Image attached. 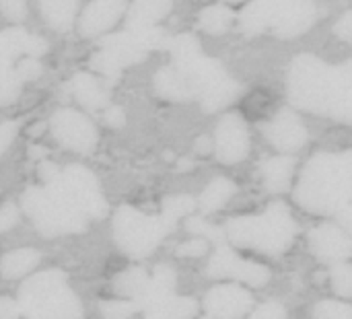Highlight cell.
<instances>
[{
  "label": "cell",
  "instance_id": "7a4b0ae2",
  "mask_svg": "<svg viewBox=\"0 0 352 319\" xmlns=\"http://www.w3.org/2000/svg\"><path fill=\"white\" fill-rule=\"evenodd\" d=\"M295 200L309 212L336 214L344 231L352 225V155L318 153L314 155L297 184Z\"/></svg>",
  "mask_w": 352,
  "mask_h": 319
},
{
  "label": "cell",
  "instance_id": "8d00e7d4",
  "mask_svg": "<svg viewBox=\"0 0 352 319\" xmlns=\"http://www.w3.org/2000/svg\"><path fill=\"white\" fill-rule=\"evenodd\" d=\"M14 70H16V76L21 78V82L23 80H35L41 74V64H39L37 58L25 56V58L19 60V64L14 66Z\"/></svg>",
  "mask_w": 352,
  "mask_h": 319
},
{
  "label": "cell",
  "instance_id": "9a60e30c",
  "mask_svg": "<svg viewBox=\"0 0 352 319\" xmlns=\"http://www.w3.org/2000/svg\"><path fill=\"white\" fill-rule=\"evenodd\" d=\"M254 305V297L237 285H221L204 297V309L210 319H239Z\"/></svg>",
  "mask_w": 352,
  "mask_h": 319
},
{
  "label": "cell",
  "instance_id": "277c9868",
  "mask_svg": "<svg viewBox=\"0 0 352 319\" xmlns=\"http://www.w3.org/2000/svg\"><path fill=\"white\" fill-rule=\"evenodd\" d=\"M223 229L227 241L239 248H252L268 256L287 252L297 235V223L283 202L270 204L262 214L256 217L231 219Z\"/></svg>",
  "mask_w": 352,
  "mask_h": 319
},
{
  "label": "cell",
  "instance_id": "ffe728a7",
  "mask_svg": "<svg viewBox=\"0 0 352 319\" xmlns=\"http://www.w3.org/2000/svg\"><path fill=\"white\" fill-rule=\"evenodd\" d=\"M70 91L74 99L89 111H101L109 101V93L103 82L89 72H76L70 80Z\"/></svg>",
  "mask_w": 352,
  "mask_h": 319
},
{
  "label": "cell",
  "instance_id": "7402d4cb",
  "mask_svg": "<svg viewBox=\"0 0 352 319\" xmlns=\"http://www.w3.org/2000/svg\"><path fill=\"white\" fill-rule=\"evenodd\" d=\"M153 87L157 91V95H161L163 99L169 101H190L194 99L192 87L188 85V80L182 76V72L175 66H163L159 68V72L153 78Z\"/></svg>",
  "mask_w": 352,
  "mask_h": 319
},
{
  "label": "cell",
  "instance_id": "4316f807",
  "mask_svg": "<svg viewBox=\"0 0 352 319\" xmlns=\"http://www.w3.org/2000/svg\"><path fill=\"white\" fill-rule=\"evenodd\" d=\"M235 190H237V186H235L231 179H227V177H217V179H212V182L204 188V192L200 194V200H198L200 210H202L204 214H210V212L223 208V206L231 200V196L235 194Z\"/></svg>",
  "mask_w": 352,
  "mask_h": 319
},
{
  "label": "cell",
  "instance_id": "b9f144b4",
  "mask_svg": "<svg viewBox=\"0 0 352 319\" xmlns=\"http://www.w3.org/2000/svg\"><path fill=\"white\" fill-rule=\"evenodd\" d=\"M16 221H19V210H16V206H14V204H4V206L0 208V233L12 229V227L16 225Z\"/></svg>",
  "mask_w": 352,
  "mask_h": 319
},
{
  "label": "cell",
  "instance_id": "5bb4252c",
  "mask_svg": "<svg viewBox=\"0 0 352 319\" xmlns=\"http://www.w3.org/2000/svg\"><path fill=\"white\" fill-rule=\"evenodd\" d=\"M262 132L266 140L283 153H295L309 140V132L303 120L289 107L280 109L268 124H264Z\"/></svg>",
  "mask_w": 352,
  "mask_h": 319
},
{
  "label": "cell",
  "instance_id": "83f0119b",
  "mask_svg": "<svg viewBox=\"0 0 352 319\" xmlns=\"http://www.w3.org/2000/svg\"><path fill=\"white\" fill-rule=\"evenodd\" d=\"M235 19V12L227 6V4H210L206 6L200 16H198V25L202 31H206L208 35H223L231 23Z\"/></svg>",
  "mask_w": 352,
  "mask_h": 319
},
{
  "label": "cell",
  "instance_id": "9c48e42d",
  "mask_svg": "<svg viewBox=\"0 0 352 319\" xmlns=\"http://www.w3.org/2000/svg\"><path fill=\"white\" fill-rule=\"evenodd\" d=\"M50 128H52L54 138L64 148H70L80 155L93 153L99 142V132L95 124L85 113L70 109V107L58 109L50 120Z\"/></svg>",
  "mask_w": 352,
  "mask_h": 319
},
{
  "label": "cell",
  "instance_id": "3957f363",
  "mask_svg": "<svg viewBox=\"0 0 352 319\" xmlns=\"http://www.w3.org/2000/svg\"><path fill=\"white\" fill-rule=\"evenodd\" d=\"M21 206L35 229L45 237L80 233L89 223L74 196L58 177L41 188H29L21 198Z\"/></svg>",
  "mask_w": 352,
  "mask_h": 319
},
{
  "label": "cell",
  "instance_id": "6da1fadb",
  "mask_svg": "<svg viewBox=\"0 0 352 319\" xmlns=\"http://www.w3.org/2000/svg\"><path fill=\"white\" fill-rule=\"evenodd\" d=\"M287 95L299 109L349 124L352 120L351 62L332 66L314 54L297 56L287 72Z\"/></svg>",
  "mask_w": 352,
  "mask_h": 319
},
{
  "label": "cell",
  "instance_id": "7dc6e473",
  "mask_svg": "<svg viewBox=\"0 0 352 319\" xmlns=\"http://www.w3.org/2000/svg\"><path fill=\"white\" fill-rule=\"evenodd\" d=\"M196 153L198 155H208L210 153V148H212V142H210V138H206V136H200L198 140H196Z\"/></svg>",
  "mask_w": 352,
  "mask_h": 319
},
{
  "label": "cell",
  "instance_id": "4fadbf2b",
  "mask_svg": "<svg viewBox=\"0 0 352 319\" xmlns=\"http://www.w3.org/2000/svg\"><path fill=\"white\" fill-rule=\"evenodd\" d=\"M214 153L225 165L241 163L250 153V130L239 113H227L217 124Z\"/></svg>",
  "mask_w": 352,
  "mask_h": 319
},
{
  "label": "cell",
  "instance_id": "5b68a950",
  "mask_svg": "<svg viewBox=\"0 0 352 319\" xmlns=\"http://www.w3.org/2000/svg\"><path fill=\"white\" fill-rule=\"evenodd\" d=\"M23 319H82V305L60 270L39 272L23 283L16 299Z\"/></svg>",
  "mask_w": 352,
  "mask_h": 319
},
{
  "label": "cell",
  "instance_id": "d4e9b609",
  "mask_svg": "<svg viewBox=\"0 0 352 319\" xmlns=\"http://www.w3.org/2000/svg\"><path fill=\"white\" fill-rule=\"evenodd\" d=\"M41 262V254L33 248H21L14 252H8L6 256H2L0 262V272L6 280H14L21 276H27L29 272H33Z\"/></svg>",
  "mask_w": 352,
  "mask_h": 319
},
{
  "label": "cell",
  "instance_id": "44dd1931",
  "mask_svg": "<svg viewBox=\"0 0 352 319\" xmlns=\"http://www.w3.org/2000/svg\"><path fill=\"white\" fill-rule=\"evenodd\" d=\"M171 10V0H132L126 14V29L157 27V23Z\"/></svg>",
  "mask_w": 352,
  "mask_h": 319
},
{
  "label": "cell",
  "instance_id": "ba28073f",
  "mask_svg": "<svg viewBox=\"0 0 352 319\" xmlns=\"http://www.w3.org/2000/svg\"><path fill=\"white\" fill-rule=\"evenodd\" d=\"M175 229V225L161 212L144 214L132 206H120L113 214V239L118 248L130 258H146L161 241Z\"/></svg>",
  "mask_w": 352,
  "mask_h": 319
},
{
  "label": "cell",
  "instance_id": "ac0fdd59",
  "mask_svg": "<svg viewBox=\"0 0 352 319\" xmlns=\"http://www.w3.org/2000/svg\"><path fill=\"white\" fill-rule=\"evenodd\" d=\"M128 0H91L89 6L82 10L78 29L82 35H101L109 31L122 16Z\"/></svg>",
  "mask_w": 352,
  "mask_h": 319
},
{
  "label": "cell",
  "instance_id": "484cf974",
  "mask_svg": "<svg viewBox=\"0 0 352 319\" xmlns=\"http://www.w3.org/2000/svg\"><path fill=\"white\" fill-rule=\"evenodd\" d=\"M39 10L52 29L68 31L76 19L78 0H39Z\"/></svg>",
  "mask_w": 352,
  "mask_h": 319
},
{
  "label": "cell",
  "instance_id": "4dcf8cb0",
  "mask_svg": "<svg viewBox=\"0 0 352 319\" xmlns=\"http://www.w3.org/2000/svg\"><path fill=\"white\" fill-rule=\"evenodd\" d=\"M21 78L16 76V70L12 64L0 62V107L10 105L21 95Z\"/></svg>",
  "mask_w": 352,
  "mask_h": 319
},
{
  "label": "cell",
  "instance_id": "2e32d148",
  "mask_svg": "<svg viewBox=\"0 0 352 319\" xmlns=\"http://www.w3.org/2000/svg\"><path fill=\"white\" fill-rule=\"evenodd\" d=\"M309 248L320 262L326 264H340L346 262L352 254V241L349 231L336 225H322L311 229L309 233Z\"/></svg>",
  "mask_w": 352,
  "mask_h": 319
},
{
  "label": "cell",
  "instance_id": "f907efd6",
  "mask_svg": "<svg viewBox=\"0 0 352 319\" xmlns=\"http://www.w3.org/2000/svg\"><path fill=\"white\" fill-rule=\"evenodd\" d=\"M223 2H241V0H221V4H223Z\"/></svg>",
  "mask_w": 352,
  "mask_h": 319
},
{
  "label": "cell",
  "instance_id": "30bf717a",
  "mask_svg": "<svg viewBox=\"0 0 352 319\" xmlns=\"http://www.w3.org/2000/svg\"><path fill=\"white\" fill-rule=\"evenodd\" d=\"M208 276L210 278H233V280H241L254 289H260L270 283L272 272L264 264L248 262V260L235 256V252L227 243H223L217 248L214 256L208 262Z\"/></svg>",
  "mask_w": 352,
  "mask_h": 319
},
{
  "label": "cell",
  "instance_id": "836d02e7",
  "mask_svg": "<svg viewBox=\"0 0 352 319\" xmlns=\"http://www.w3.org/2000/svg\"><path fill=\"white\" fill-rule=\"evenodd\" d=\"M330 280L334 291L340 297H351L352 295V268L349 262H340L334 264V268L330 270Z\"/></svg>",
  "mask_w": 352,
  "mask_h": 319
},
{
  "label": "cell",
  "instance_id": "1f68e13d",
  "mask_svg": "<svg viewBox=\"0 0 352 319\" xmlns=\"http://www.w3.org/2000/svg\"><path fill=\"white\" fill-rule=\"evenodd\" d=\"M194 210V200L190 196H169L163 200V208H161V214L165 219H169L173 225H177L179 219L188 217L190 212Z\"/></svg>",
  "mask_w": 352,
  "mask_h": 319
},
{
  "label": "cell",
  "instance_id": "f546056e",
  "mask_svg": "<svg viewBox=\"0 0 352 319\" xmlns=\"http://www.w3.org/2000/svg\"><path fill=\"white\" fill-rule=\"evenodd\" d=\"M146 278H148V274L142 268H128V270H124L122 274L116 276L113 291L118 295H122L124 299L134 301L142 293V289L146 285Z\"/></svg>",
  "mask_w": 352,
  "mask_h": 319
},
{
  "label": "cell",
  "instance_id": "e575fe53",
  "mask_svg": "<svg viewBox=\"0 0 352 319\" xmlns=\"http://www.w3.org/2000/svg\"><path fill=\"white\" fill-rule=\"evenodd\" d=\"M101 316L105 319H128L138 311L136 303L130 299H120V301H103L99 305Z\"/></svg>",
  "mask_w": 352,
  "mask_h": 319
},
{
  "label": "cell",
  "instance_id": "7bdbcfd3",
  "mask_svg": "<svg viewBox=\"0 0 352 319\" xmlns=\"http://www.w3.org/2000/svg\"><path fill=\"white\" fill-rule=\"evenodd\" d=\"M103 122L109 126V128H122L126 124V113L122 107L118 105H109L103 113Z\"/></svg>",
  "mask_w": 352,
  "mask_h": 319
},
{
  "label": "cell",
  "instance_id": "d6a6232c",
  "mask_svg": "<svg viewBox=\"0 0 352 319\" xmlns=\"http://www.w3.org/2000/svg\"><path fill=\"white\" fill-rule=\"evenodd\" d=\"M188 231L194 233V235H200V239H206V241H212L217 248L227 243V237H225V229L223 227H217V225H210L206 221H202L200 217H192L188 221Z\"/></svg>",
  "mask_w": 352,
  "mask_h": 319
},
{
  "label": "cell",
  "instance_id": "7c38bea8",
  "mask_svg": "<svg viewBox=\"0 0 352 319\" xmlns=\"http://www.w3.org/2000/svg\"><path fill=\"white\" fill-rule=\"evenodd\" d=\"M316 19V0H274L270 29L280 39H293L303 35Z\"/></svg>",
  "mask_w": 352,
  "mask_h": 319
},
{
  "label": "cell",
  "instance_id": "d590c367",
  "mask_svg": "<svg viewBox=\"0 0 352 319\" xmlns=\"http://www.w3.org/2000/svg\"><path fill=\"white\" fill-rule=\"evenodd\" d=\"M316 319H352V307L340 301H322L316 305Z\"/></svg>",
  "mask_w": 352,
  "mask_h": 319
},
{
  "label": "cell",
  "instance_id": "cb8c5ba5",
  "mask_svg": "<svg viewBox=\"0 0 352 319\" xmlns=\"http://www.w3.org/2000/svg\"><path fill=\"white\" fill-rule=\"evenodd\" d=\"M274 0H252L239 12V27L245 35H260L270 29Z\"/></svg>",
  "mask_w": 352,
  "mask_h": 319
},
{
  "label": "cell",
  "instance_id": "52a82bcc",
  "mask_svg": "<svg viewBox=\"0 0 352 319\" xmlns=\"http://www.w3.org/2000/svg\"><path fill=\"white\" fill-rule=\"evenodd\" d=\"M173 66L188 80L194 97L200 99V105L206 113H214L227 107L243 93V85L233 80L225 66L219 60L204 56V52L177 60Z\"/></svg>",
  "mask_w": 352,
  "mask_h": 319
},
{
  "label": "cell",
  "instance_id": "ee69618b",
  "mask_svg": "<svg viewBox=\"0 0 352 319\" xmlns=\"http://www.w3.org/2000/svg\"><path fill=\"white\" fill-rule=\"evenodd\" d=\"M58 173H60V169H58V165L56 163H52V161H39V167H37V175H39V179L43 182V184H52L56 177H58Z\"/></svg>",
  "mask_w": 352,
  "mask_h": 319
},
{
  "label": "cell",
  "instance_id": "ab89813d",
  "mask_svg": "<svg viewBox=\"0 0 352 319\" xmlns=\"http://www.w3.org/2000/svg\"><path fill=\"white\" fill-rule=\"evenodd\" d=\"M250 319H287V311H285V307L280 303L268 301L262 307H258Z\"/></svg>",
  "mask_w": 352,
  "mask_h": 319
},
{
  "label": "cell",
  "instance_id": "d6986e66",
  "mask_svg": "<svg viewBox=\"0 0 352 319\" xmlns=\"http://www.w3.org/2000/svg\"><path fill=\"white\" fill-rule=\"evenodd\" d=\"M173 291H175V272L169 266H157L155 272L146 278V285L142 293L134 299V303L142 314H148L161 307L167 299H171Z\"/></svg>",
  "mask_w": 352,
  "mask_h": 319
},
{
  "label": "cell",
  "instance_id": "e0dca14e",
  "mask_svg": "<svg viewBox=\"0 0 352 319\" xmlns=\"http://www.w3.org/2000/svg\"><path fill=\"white\" fill-rule=\"evenodd\" d=\"M47 52V41L39 35L25 31L23 27H10L0 31V62L12 64L16 58H39Z\"/></svg>",
  "mask_w": 352,
  "mask_h": 319
},
{
  "label": "cell",
  "instance_id": "f6af8a7d",
  "mask_svg": "<svg viewBox=\"0 0 352 319\" xmlns=\"http://www.w3.org/2000/svg\"><path fill=\"white\" fill-rule=\"evenodd\" d=\"M351 19H352V12L351 10H346L342 16H340V21L334 25V33L340 37V39H344V41H351L352 39V31H351Z\"/></svg>",
  "mask_w": 352,
  "mask_h": 319
},
{
  "label": "cell",
  "instance_id": "c3c4849f",
  "mask_svg": "<svg viewBox=\"0 0 352 319\" xmlns=\"http://www.w3.org/2000/svg\"><path fill=\"white\" fill-rule=\"evenodd\" d=\"M45 153H47V151H45L43 146H31V153H29V155H31L33 159H37V157H39V161H41V157H43Z\"/></svg>",
  "mask_w": 352,
  "mask_h": 319
},
{
  "label": "cell",
  "instance_id": "816d5d0a",
  "mask_svg": "<svg viewBox=\"0 0 352 319\" xmlns=\"http://www.w3.org/2000/svg\"><path fill=\"white\" fill-rule=\"evenodd\" d=\"M142 319H144V318H142Z\"/></svg>",
  "mask_w": 352,
  "mask_h": 319
},
{
  "label": "cell",
  "instance_id": "f1b7e54d",
  "mask_svg": "<svg viewBox=\"0 0 352 319\" xmlns=\"http://www.w3.org/2000/svg\"><path fill=\"white\" fill-rule=\"evenodd\" d=\"M196 311H198V305L194 299L173 295L161 307L144 314V319H190Z\"/></svg>",
  "mask_w": 352,
  "mask_h": 319
},
{
  "label": "cell",
  "instance_id": "681fc988",
  "mask_svg": "<svg viewBox=\"0 0 352 319\" xmlns=\"http://www.w3.org/2000/svg\"><path fill=\"white\" fill-rule=\"evenodd\" d=\"M192 167V163L188 161V159H182L179 163H177V171H186V169H190Z\"/></svg>",
  "mask_w": 352,
  "mask_h": 319
},
{
  "label": "cell",
  "instance_id": "74e56055",
  "mask_svg": "<svg viewBox=\"0 0 352 319\" xmlns=\"http://www.w3.org/2000/svg\"><path fill=\"white\" fill-rule=\"evenodd\" d=\"M0 12L8 21H23L27 16V2L25 0H0Z\"/></svg>",
  "mask_w": 352,
  "mask_h": 319
},
{
  "label": "cell",
  "instance_id": "bcb514c9",
  "mask_svg": "<svg viewBox=\"0 0 352 319\" xmlns=\"http://www.w3.org/2000/svg\"><path fill=\"white\" fill-rule=\"evenodd\" d=\"M19 307L16 301L8 297H0V319H19Z\"/></svg>",
  "mask_w": 352,
  "mask_h": 319
},
{
  "label": "cell",
  "instance_id": "f35d334b",
  "mask_svg": "<svg viewBox=\"0 0 352 319\" xmlns=\"http://www.w3.org/2000/svg\"><path fill=\"white\" fill-rule=\"evenodd\" d=\"M206 252H208V241L206 239H194V241L182 243L175 254L179 258H202Z\"/></svg>",
  "mask_w": 352,
  "mask_h": 319
},
{
  "label": "cell",
  "instance_id": "603a6c76",
  "mask_svg": "<svg viewBox=\"0 0 352 319\" xmlns=\"http://www.w3.org/2000/svg\"><path fill=\"white\" fill-rule=\"evenodd\" d=\"M262 177H264V186L274 192L280 194L291 186V177L295 171V159L289 155H280V157H272L266 159L260 167Z\"/></svg>",
  "mask_w": 352,
  "mask_h": 319
},
{
  "label": "cell",
  "instance_id": "8fae6325",
  "mask_svg": "<svg viewBox=\"0 0 352 319\" xmlns=\"http://www.w3.org/2000/svg\"><path fill=\"white\" fill-rule=\"evenodd\" d=\"M58 179L66 186V190L74 196L87 219H101L107 212V200L101 192V186L93 171L82 165H68L60 169Z\"/></svg>",
  "mask_w": 352,
  "mask_h": 319
},
{
  "label": "cell",
  "instance_id": "8992f818",
  "mask_svg": "<svg viewBox=\"0 0 352 319\" xmlns=\"http://www.w3.org/2000/svg\"><path fill=\"white\" fill-rule=\"evenodd\" d=\"M167 37L169 35L161 27L124 29L120 33L105 35L99 39V52L91 58V66L109 82H116L126 66L142 62L153 50H163Z\"/></svg>",
  "mask_w": 352,
  "mask_h": 319
},
{
  "label": "cell",
  "instance_id": "60d3db41",
  "mask_svg": "<svg viewBox=\"0 0 352 319\" xmlns=\"http://www.w3.org/2000/svg\"><path fill=\"white\" fill-rule=\"evenodd\" d=\"M16 132H19V124H16V122H2V124H0V157H2L4 151L12 144Z\"/></svg>",
  "mask_w": 352,
  "mask_h": 319
}]
</instances>
